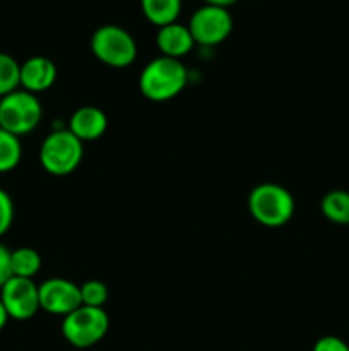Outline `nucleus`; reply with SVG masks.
I'll use <instances>...</instances> for the list:
<instances>
[{
    "label": "nucleus",
    "instance_id": "f257e3e1",
    "mask_svg": "<svg viewBox=\"0 0 349 351\" xmlns=\"http://www.w3.org/2000/svg\"><path fill=\"white\" fill-rule=\"evenodd\" d=\"M187 69L178 58L156 57L142 69L139 75V89L151 101H170L187 86Z\"/></svg>",
    "mask_w": 349,
    "mask_h": 351
},
{
    "label": "nucleus",
    "instance_id": "7ed1b4c3",
    "mask_svg": "<svg viewBox=\"0 0 349 351\" xmlns=\"http://www.w3.org/2000/svg\"><path fill=\"white\" fill-rule=\"evenodd\" d=\"M68 129L51 130L40 147V163L50 175L65 177L77 170L84 156V146Z\"/></svg>",
    "mask_w": 349,
    "mask_h": 351
},
{
    "label": "nucleus",
    "instance_id": "6e6552de",
    "mask_svg": "<svg viewBox=\"0 0 349 351\" xmlns=\"http://www.w3.org/2000/svg\"><path fill=\"white\" fill-rule=\"evenodd\" d=\"M0 302L14 321H29L41 311L38 285L27 278H10L0 288Z\"/></svg>",
    "mask_w": 349,
    "mask_h": 351
},
{
    "label": "nucleus",
    "instance_id": "5701e85b",
    "mask_svg": "<svg viewBox=\"0 0 349 351\" xmlns=\"http://www.w3.org/2000/svg\"><path fill=\"white\" fill-rule=\"evenodd\" d=\"M7 321H9V315H7L5 308H3L2 302H0V331H2V329H3V328H5Z\"/></svg>",
    "mask_w": 349,
    "mask_h": 351
},
{
    "label": "nucleus",
    "instance_id": "2eb2a0df",
    "mask_svg": "<svg viewBox=\"0 0 349 351\" xmlns=\"http://www.w3.org/2000/svg\"><path fill=\"white\" fill-rule=\"evenodd\" d=\"M10 267L12 276L33 280L41 269V256L31 247H19L10 252Z\"/></svg>",
    "mask_w": 349,
    "mask_h": 351
},
{
    "label": "nucleus",
    "instance_id": "423d86ee",
    "mask_svg": "<svg viewBox=\"0 0 349 351\" xmlns=\"http://www.w3.org/2000/svg\"><path fill=\"white\" fill-rule=\"evenodd\" d=\"M109 329V317L105 308L81 305L65 315L62 335L75 348H91L98 345Z\"/></svg>",
    "mask_w": 349,
    "mask_h": 351
},
{
    "label": "nucleus",
    "instance_id": "dca6fc26",
    "mask_svg": "<svg viewBox=\"0 0 349 351\" xmlns=\"http://www.w3.org/2000/svg\"><path fill=\"white\" fill-rule=\"evenodd\" d=\"M23 158V146L19 137L0 127V173H7L17 168Z\"/></svg>",
    "mask_w": 349,
    "mask_h": 351
},
{
    "label": "nucleus",
    "instance_id": "9b49d317",
    "mask_svg": "<svg viewBox=\"0 0 349 351\" xmlns=\"http://www.w3.org/2000/svg\"><path fill=\"white\" fill-rule=\"evenodd\" d=\"M108 129V117L98 106H81L72 113L68 130L82 143L96 141L105 136Z\"/></svg>",
    "mask_w": 349,
    "mask_h": 351
},
{
    "label": "nucleus",
    "instance_id": "aec40b11",
    "mask_svg": "<svg viewBox=\"0 0 349 351\" xmlns=\"http://www.w3.org/2000/svg\"><path fill=\"white\" fill-rule=\"evenodd\" d=\"M311 351H349V345L337 336H322Z\"/></svg>",
    "mask_w": 349,
    "mask_h": 351
},
{
    "label": "nucleus",
    "instance_id": "f03ea898",
    "mask_svg": "<svg viewBox=\"0 0 349 351\" xmlns=\"http://www.w3.org/2000/svg\"><path fill=\"white\" fill-rule=\"evenodd\" d=\"M248 211L257 223L267 228L286 225L294 215V199L279 184H260L248 195Z\"/></svg>",
    "mask_w": 349,
    "mask_h": 351
},
{
    "label": "nucleus",
    "instance_id": "412c9836",
    "mask_svg": "<svg viewBox=\"0 0 349 351\" xmlns=\"http://www.w3.org/2000/svg\"><path fill=\"white\" fill-rule=\"evenodd\" d=\"M12 278V267H10V250L3 243H0V288Z\"/></svg>",
    "mask_w": 349,
    "mask_h": 351
},
{
    "label": "nucleus",
    "instance_id": "1a4fd4ad",
    "mask_svg": "<svg viewBox=\"0 0 349 351\" xmlns=\"http://www.w3.org/2000/svg\"><path fill=\"white\" fill-rule=\"evenodd\" d=\"M41 311L53 315H68L82 305L81 288L65 278H50L38 287Z\"/></svg>",
    "mask_w": 349,
    "mask_h": 351
},
{
    "label": "nucleus",
    "instance_id": "4468645a",
    "mask_svg": "<svg viewBox=\"0 0 349 351\" xmlns=\"http://www.w3.org/2000/svg\"><path fill=\"white\" fill-rule=\"evenodd\" d=\"M320 211L335 225H349V192L342 189L327 192L320 202Z\"/></svg>",
    "mask_w": 349,
    "mask_h": 351
},
{
    "label": "nucleus",
    "instance_id": "f8f14e48",
    "mask_svg": "<svg viewBox=\"0 0 349 351\" xmlns=\"http://www.w3.org/2000/svg\"><path fill=\"white\" fill-rule=\"evenodd\" d=\"M156 47L163 57L178 58L188 55L192 48L195 47V41L192 38L188 26L180 23H171L166 26L157 27L156 33Z\"/></svg>",
    "mask_w": 349,
    "mask_h": 351
},
{
    "label": "nucleus",
    "instance_id": "9d476101",
    "mask_svg": "<svg viewBox=\"0 0 349 351\" xmlns=\"http://www.w3.org/2000/svg\"><path fill=\"white\" fill-rule=\"evenodd\" d=\"M57 81V65L43 55H34L21 64V86L24 91L43 93Z\"/></svg>",
    "mask_w": 349,
    "mask_h": 351
},
{
    "label": "nucleus",
    "instance_id": "6ab92c4d",
    "mask_svg": "<svg viewBox=\"0 0 349 351\" xmlns=\"http://www.w3.org/2000/svg\"><path fill=\"white\" fill-rule=\"evenodd\" d=\"M14 223V201L3 189H0V237L5 235Z\"/></svg>",
    "mask_w": 349,
    "mask_h": 351
},
{
    "label": "nucleus",
    "instance_id": "39448f33",
    "mask_svg": "<svg viewBox=\"0 0 349 351\" xmlns=\"http://www.w3.org/2000/svg\"><path fill=\"white\" fill-rule=\"evenodd\" d=\"M43 108L36 95L16 89L0 98V127L17 137L33 132L41 122Z\"/></svg>",
    "mask_w": 349,
    "mask_h": 351
},
{
    "label": "nucleus",
    "instance_id": "ddd939ff",
    "mask_svg": "<svg viewBox=\"0 0 349 351\" xmlns=\"http://www.w3.org/2000/svg\"><path fill=\"white\" fill-rule=\"evenodd\" d=\"M140 10L151 24L161 27L177 23L181 12V0H140Z\"/></svg>",
    "mask_w": 349,
    "mask_h": 351
},
{
    "label": "nucleus",
    "instance_id": "f3484780",
    "mask_svg": "<svg viewBox=\"0 0 349 351\" xmlns=\"http://www.w3.org/2000/svg\"><path fill=\"white\" fill-rule=\"evenodd\" d=\"M21 86V64L9 53L0 51V98L10 95Z\"/></svg>",
    "mask_w": 349,
    "mask_h": 351
},
{
    "label": "nucleus",
    "instance_id": "0eeeda50",
    "mask_svg": "<svg viewBox=\"0 0 349 351\" xmlns=\"http://www.w3.org/2000/svg\"><path fill=\"white\" fill-rule=\"evenodd\" d=\"M188 29L197 45L202 47H216L222 43L233 31V16L228 9L205 3L194 10Z\"/></svg>",
    "mask_w": 349,
    "mask_h": 351
},
{
    "label": "nucleus",
    "instance_id": "a211bd4d",
    "mask_svg": "<svg viewBox=\"0 0 349 351\" xmlns=\"http://www.w3.org/2000/svg\"><path fill=\"white\" fill-rule=\"evenodd\" d=\"M79 288H81L82 305L103 308L106 302H108V287L103 281L89 280L86 283H82Z\"/></svg>",
    "mask_w": 349,
    "mask_h": 351
},
{
    "label": "nucleus",
    "instance_id": "4be33fe9",
    "mask_svg": "<svg viewBox=\"0 0 349 351\" xmlns=\"http://www.w3.org/2000/svg\"><path fill=\"white\" fill-rule=\"evenodd\" d=\"M238 0H205V3H211V5H218V7H224V9H228L229 5H233V3H236Z\"/></svg>",
    "mask_w": 349,
    "mask_h": 351
},
{
    "label": "nucleus",
    "instance_id": "20e7f679",
    "mask_svg": "<svg viewBox=\"0 0 349 351\" xmlns=\"http://www.w3.org/2000/svg\"><path fill=\"white\" fill-rule=\"evenodd\" d=\"M91 51L101 64L125 69L137 58V43L132 34L116 24H103L92 33Z\"/></svg>",
    "mask_w": 349,
    "mask_h": 351
}]
</instances>
